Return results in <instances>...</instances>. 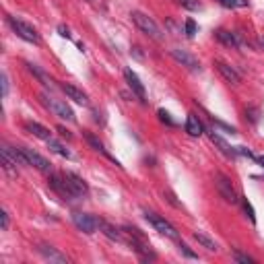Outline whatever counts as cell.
I'll return each mask as SVG.
<instances>
[{
	"label": "cell",
	"instance_id": "1",
	"mask_svg": "<svg viewBox=\"0 0 264 264\" xmlns=\"http://www.w3.org/2000/svg\"><path fill=\"white\" fill-rule=\"evenodd\" d=\"M130 17H132V23L139 27L141 33H145L147 38H151V40H155V42H163V31H161V27H159L149 15H145V13H141V11H132Z\"/></svg>",
	"mask_w": 264,
	"mask_h": 264
},
{
	"label": "cell",
	"instance_id": "2",
	"mask_svg": "<svg viewBox=\"0 0 264 264\" xmlns=\"http://www.w3.org/2000/svg\"><path fill=\"white\" fill-rule=\"evenodd\" d=\"M145 219L153 225L155 231H159L161 236L170 238V240H178V238H180L178 229H176L168 219H165V217H161V215H157V213H153V211H145Z\"/></svg>",
	"mask_w": 264,
	"mask_h": 264
},
{
	"label": "cell",
	"instance_id": "3",
	"mask_svg": "<svg viewBox=\"0 0 264 264\" xmlns=\"http://www.w3.org/2000/svg\"><path fill=\"white\" fill-rule=\"evenodd\" d=\"M9 25L21 40H25L29 44H40V33L33 25H29L23 19H17V17H9Z\"/></svg>",
	"mask_w": 264,
	"mask_h": 264
},
{
	"label": "cell",
	"instance_id": "4",
	"mask_svg": "<svg viewBox=\"0 0 264 264\" xmlns=\"http://www.w3.org/2000/svg\"><path fill=\"white\" fill-rule=\"evenodd\" d=\"M40 99H42V104L54 114V116H58V118H62V120H66V122H75V114H73V110L66 106L64 102H60V99H54V97H48L46 93H42L40 95Z\"/></svg>",
	"mask_w": 264,
	"mask_h": 264
},
{
	"label": "cell",
	"instance_id": "5",
	"mask_svg": "<svg viewBox=\"0 0 264 264\" xmlns=\"http://www.w3.org/2000/svg\"><path fill=\"white\" fill-rule=\"evenodd\" d=\"M215 188H217V192L221 194V198H223L225 203H229V205L240 203L234 184H231V180L225 174H215Z\"/></svg>",
	"mask_w": 264,
	"mask_h": 264
},
{
	"label": "cell",
	"instance_id": "6",
	"mask_svg": "<svg viewBox=\"0 0 264 264\" xmlns=\"http://www.w3.org/2000/svg\"><path fill=\"white\" fill-rule=\"evenodd\" d=\"M50 188L52 190H56L62 198H79L77 196V192L73 190V186H71V182L66 180V176L62 174V176H58V174H50Z\"/></svg>",
	"mask_w": 264,
	"mask_h": 264
},
{
	"label": "cell",
	"instance_id": "7",
	"mask_svg": "<svg viewBox=\"0 0 264 264\" xmlns=\"http://www.w3.org/2000/svg\"><path fill=\"white\" fill-rule=\"evenodd\" d=\"M21 151H23V155H25V159H27V163L31 165V168H36L42 174H52V163L44 155L36 153L33 149H25V147H21Z\"/></svg>",
	"mask_w": 264,
	"mask_h": 264
},
{
	"label": "cell",
	"instance_id": "8",
	"mask_svg": "<svg viewBox=\"0 0 264 264\" xmlns=\"http://www.w3.org/2000/svg\"><path fill=\"white\" fill-rule=\"evenodd\" d=\"M73 223L77 225V229H81L87 236L95 234V229H97V219L91 217L89 213H73Z\"/></svg>",
	"mask_w": 264,
	"mask_h": 264
},
{
	"label": "cell",
	"instance_id": "9",
	"mask_svg": "<svg viewBox=\"0 0 264 264\" xmlns=\"http://www.w3.org/2000/svg\"><path fill=\"white\" fill-rule=\"evenodd\" d=\"M170 54H172V58H174L176 62H180L182 66H186V69H190V71H201V62H198V58H194L190 52L180 50V48H174V50H170Z\"/></svg>",
	"mask_w": 264,
	"mask_h": 264
},
{
	"label": "cell",
	"instance_id": "10",
	"mask_svg": "<svg viewBox=\"0 0 264 264\" xmlns=\"http://www.w3.org/2000/svg\"><path fill=\"white\" fill-rule=\"evenodd\" d=\"M215 66H217V71L221 73V77H223L229 85H240V83H242V75L234 69V66H229V64L223 62V60H217Z\"/></svg>",
	"mask_w": 264,
	"mask_h": 264
},
{
	"label": "cell",
	"instance_id": "11",
	"mask_svg": "<svg viewBox=\"0 0 264 264\" xmlns=\"http://www.w3.org/2000/svg\"><path fill=\"white\" fill-rule=\"evenodd\" d=\"M215 36H217V40H219L221 44H225V46H229V48H244V46H246V42L242 40V33H231V31H227V29H219Z\"/></svg>",
	"mask_w": 264,
	"mask_h": 264
},
{
	"label": "cell",
	"instance_id": "12",
	"mask_svg": "<svg viewBox=\"0 0 264 264\" xmlns=\"http://www.w3.org/2000/svg\"><path fill=\"white\" fill-rule=\"evenodd\" d=\"M124 79H126L128 87L132 89V93H135V95L141 99V102H145V85L141 83L139 75L132 71V69H126V71H124Z\"/></svg>",
	"mask_w": 264,
	"mask_h": 264
},
{
	"label": "cell",
	"instance_id": "13",
	"mask_svg": "<svg viewBox=\"0 0 264 264\" xmlns=\"http://www.w3.org/2000/svg\"><path fill=\"white\" fill-rule=\"evenodd\" d=\"M60 87H62V91L66 93V97L73 99L75 104H81V106H87V104H89V97H87V93H85V91H81L79 87H75L73 83H62Z\"/></svg>",
	"mask_w": 264,
	"mask_h": 264
},
{
	"label": "cell",
	"instance_id": "14",
	"mask_svg": "<svg viewBox=\"0 0 264 264\" xmlns=\"http://www.w3.org/2000/svg\"><path fill=\"white\" fill-rule=\"evenodd\" d=\"M38 252L46 258V260H50V262H56V264H69V258H66L62 252H58L54 246H48V244H40V248H38Z\"/></svg>",
	"mask_w": 264,
	"mask_h": 264
},
{
	"label": "cell",
	"instance_id": "15",
	"mask_svg": "<svg viewBox=\"0 0 264 264\" xmlns=\"http://www.w3.org/2000/svg\"><path fill=\"white\" fill-rule=\"evenodd\" d=\"M97 227H99V231H102L106 238H110L112 242H122V234H120V231H118L112 223H108L106 219H97Z\"/></svg>",
	"mask_w": 264,
	"mask_h": 264
},
{
	"label": "cell",
	"instance_id": "16",
	"mask_svg": "<svg viewBox=\"0 0 264 264\" xmlns=\"http://www.w3.org/2000/svg\"><path fill=\"white\" fill-rule=\"evenodd\" d=\"M64 176H66V180L71 182V186H73V190L77 192V196H79V198H81V196H85V194L89 192V186L85 184V180H83L81 176H77V174H73V172H66Z\"/></svg>",
	"mask_w": 264,
	"mask_h": 264
},
{
	"label": "cell",
	"instance_id": "17",
	"mask_svg": "<svg viewBox=\"0 0 264 264\" xmlns=\"http://www.w3.org/2000/svg\"><path fill=\"white\" fill-rule=\"evenodd\" d=\"M186 132L190 137H203V132H205V128H203V122L198 120V116H194V114H188V118H186Z\"/></svg>",
	"mask_w": 264,
	"mask_h": 264
},
{
	"label": "cell",
	"instance_id": "18",
	"mask_svg": "<svg viewBox=\"0 0 264 264\" xmlns=\"http://www.w3.org/2000/svg\"><path fill=\"white\" fill-rule=\"evenodd\" d=\"M27 126V130L31 132L33 137H38V139H42V141H52V132H50V128H46V126H42L40 122H27L25 124Z\"/></svg>",
	"mask_w": 264,
	"mask_h": 264
},
{
	"label": "cell",
	"instance_id": "19",
	"mask_svg": "<svg viewBox=\"0 0 264 264\" xmlns=\"http://www.w3.org/2000/svg\"><path fill=\"white\" fill-rule=\"evenodd\" d=\"M209 137H211V141H213V143L221 149V153H223V155H227V157H236V155H238V151H236L234 147H231L225 139H221V137L217 135V132H209Z\"/></svg>",
	"mask_w": 264,
	"mask_h": 264
},
{
	"label": "cell",
	"instance_id": "20",
	"mask_svg": "<svg viewBox=\"0 0 264 264\" xmlns=\"http://www.w3.org/2000/svg\"><path fill=\"white\" fill-rule=\"evenodd\" d=\"M192 236H194V240H196L198 244H201L203 248H207L209 252H217V250H219V246H217V242H215L213 238H209V236L205 234V231H194V234H192Z\"/></svg>",
	"mask_w": 264,
	"mask_h": 264
},
{
	"label": "cell",
	"instance_id": "21",
	"mask_svg": "<svg viewBox=\"0 0 264 264\" xmlns=\"http://www.w3.org/2000/svg\"><path fill=\"white\" fill-rule=\"evenodd\" d=\"M85 139H87V143H89V145H91V147H93L95 151H99V153H104L106 157H110V153L106 151V147H104V143H102V141H99L97 137H93V135H91V132H85ZM110 159H112V157H110Z\"/></svg>",
	"mask_w": 264,
	"mask_h": 264
},
{
	"label": "cell",
	"instance_id": "22",
	"mask_svg": "<svg viewBox=\"0 0 264 264\" xmlns=\"http://www.w3.org/2000/svg\"><path fill=\"white\" fill-rule=\"evenodd\" d=\"M48 147H50L52 153H56V155H60V157H64V159H71V157H73V153H71L69 149H64V147H62L60 143H56L54 139L48 141Z\"/></svg>",
	"mask_w": 264,
	"mask_h": 264
},
{
	"label": "cell",
	"instance_id": "23",
	"mask_svg": "<svg viewBox=\"0 0 264 264\" xmlns=\"http://www.w3.org/2000/svg\"><path fill=\"white\" fill-rule=\"evenodd\" d=\"M219 5L225 9H246L248 0H219Z\"/></svg>",
	"mask_w": 264,
	"mask_h": 264
},
{
	"label": "cell",
	"instance_id": "24",
	"mask_svg": "<svg viewBox=\"0 0 264 264\" xmlns=\"http://www.w3.org/2000/svg\"><path fill=\"white\" fill-rule=\"evenodd\" d=\"M27 66H29V71H31L33 75H36V77H38V79H40V81H42V83H44L46 87H52V81H50V79L46 77V73H44V71H40L36 64H27Z\"/></svg>",
	"mask_w": 264,
	"mask_h": 264
},
{
	"label": "cell",
	"instance_id": "25",
	"mask_svg": "<svg viewBox=\"0 0 264 264\" xmlns=\"http://www.w3.org/2000/svg\"><path fill=\"white\" fill-rule=\"evenodd\" d=\"M234 260H236V262H242V264H254V262H256L252 256L242 254V252H234Z\"/></svg>",
	"mask_w": 264,
	"mask_h": 264
},
{
	"label": "cell",
	"instance_id": "26",
	"mask_svg": "<svg viewBox=\"0 0 264 264\" xmlns=\"http://www.w3.org/2000/svg\"><path fill=\"white\" fill-rule=\"evenodd\" d=\"M180 5L184 9H188V11H198V9H201V3H198V0H180Z\"/></svg>",
	"mask_w": 264,
	"mask_h": 264
},
{
	"label": "cell",
	"instance_id": "27",
	"mask_svg": "<svg viewBox=\"0 0 264 264\" xmlns=\"http://www.w3.org/2000/svg\"><path fill=\"white\" fill-rule=\"evenodd\" d=\"M194 33H196V23H194L192 19H188V21H186V36H188V38H194Z\"/></svg>",
	"mask_w": 264,
	"mask_h": 264
},
{
	"label": "cell",
	"instance_id": "28",
	"mask_svg": "<svg viewBox=\"0 0 264 264\" xmlns=\"http://www.w3.org/2000/svg\"><path fill=\"white\" fill-rule=\"evenodd\" d=\"M159 120H161V122H165V124H170V126H176V122L170 118V114L165 112V110H159Z\"/></svg>",
	"mask_w": 264,
	"mask_h": 264
},
{
	"label": "cell",
	"instance_id": "29",
	"mask_svg": "<svg viewBox=\"0 0 264 264\" xmlns=\"http://www.w3.org/2000/svg\"><path fill=\"white\" fill-rule=\"evenodd\" d=\"M0 219H3V231H7V229H9V225H11V219H9V213H7V209H3V211H0Z\"/></svg>",
	"mask_w": 264,
	"mask_h": 264
},
{
	"label": "cell",
	"instance_id": "30",
	"mask_svg": "<svg viewBox=\"0 0 264 264\" xmlns=\"http://www.w3.org/2000/svg\"><path fill=\"white\" fill-rule=\"evenodd\" d=\"M244 211L248 213V217H250V221H252V223H256V215H254V209H252V205H250L248 201H244Z\"/></svg>",
	"mask_w": 264,
	"mask_h": 264
},
{
	"label": "cell",
	"instance_id": "31",
	"mask_svg": "<svg viewBox=\"0 0 264 264\" xmlns=\"http://www.w3.org/2000/svg\"><path fill=\"white\" fill-rule=\"evenodd\" d=\"M180 252H182L186 258H198V254H194V252H192V250H190L186 244H180Z\"/></svg>",
	"mask_w": 264,
	"mask_h": 264
},
{
	"label": "cell",
	"instance_id": "32",
	"mask_svg": "<svg viewBox=\"0 0 264 264\" xmlns=\"http://www.w3.org/2000/svg\"><path fill=\"white\" fill-rule=\"evenodd\" d=\"M9 95V77H7V73H3V97H7Z\"/></svg>",
	"mask_w": 264,
	"mask_h": 264
},
{
	"label": "cell",
	"instance_id": "33",
	"mask_svg": "<svg viewBox=\"0 0 264 264\" xmlns=\"http://www.w3.org/2000/svg\"><path fill=\"white\" fill-rule=\"evenodd\" d=\"M58 31H60V36H62V38H66V40L71 38V33H69V29H66L64 25H60V27H58Z\"/></svg>",
	"mask_w": 264,
	"mask_h": 264
},
{
	"label": "cell",
	"instance_id": "34",
	"mask_svg": "<svg viewBox=\"0 0 264 264\" xmlns=\"http://www.w3.org/2000/svg\"><path fill=\"white\" fill-rule=\"evenodd\" d=\"M58 132H60V137L62 139H71V132L66 130V128H62V126H58Z\"/></svg>",
	"mask_w": 264,
	"mask_h": 264
},
{
	"label": "cell",
	"instance_id": "35",
	"mask_svg": "<svg viewBox=\"0 0 264 264\" xmlns=\"http://www.w3.org/2000/svg\"><path fill=\"white\" fill-rule=\"evenodd\" d=\"M256 161H260V163H262V168H264V157H256Z\"/></svg>",
	"mask_w": 264,
	"mask_h": 264
},
{
	"label": "cell",
	"instance_id": "36",
	"mask_svg": "<svg viewBox=\"0 0 264 264\" xmlns=\"http://www.w3.org/2000/svg\"><path fill=\"white\" fill-rule=\"evenodd\" d=\"M260 44H262V46H264V38H260Z\"/></svg>",
	"mask_w": 264,
	"mask_h": 264
}]
</instances>
